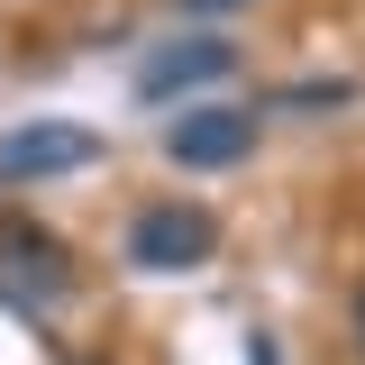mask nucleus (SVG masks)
<instances>
[{"label":"nucleus","mask_w":365,"mask_h":365,"mask_svg":"<svg viewBox=\"0 0 365 365\" xmlns=\"http://www.w3.org/2000/svg\"><path fill=\"white\" fill-rule=\"evenodd\" d=\"M210 247H220V220L201 201H146L128 220V265L137 274H192V265H210Z\"/></svg>","instance_id":"nucleus-1"},{"label":"nucleus","mask_w":365,"mask_h":365,"mask_svg":"<svg viewBox=\"0 0 365 365\" xmlns=\"http://www.w3.org/2000/svg\"><path fill=\"white\" fill-rule=\"evenodd\" d=\"M182 9H237V0H182Z\"/></svg>","instance_id":"nucleus-6"},{"label":"nucleus","mask_w":365,"mask_h":365,"mask_svg":"<svg viewBox=\"0 0 365 365\" xmlns=\"http://www.w3.org/2000/svg\"><path fill=\"white\" fill-rule=\"evenodd\" d=\"M83 165H101V137L73 119H28L0 137V182H46V174H83Z\"/></svg>","instance_id":"nucleus-4"},{"label":"nucleus","mask_w":365,"mask_h":365,"mask_svg":"<svg viewBox=\"0 0 365 365\" xmlns=\"http://www.w3.org/2000/svg\"><path fill=\"white\" fill-rule=\"evenodd\" d=\"M228 73H237V46L228 37H174V46H155L137 64V101H182V91L228 83Z\"/></svg>","instance_id":"nucleus-5"},{"label":"nucleus","mask_w":365,"mask_h":365,"mask_svg":"<svg viewBox=\"0 0 365 365\" xmlns=\"http://www.w3.org/2000/svg\"><path fill=\"white\" fill-rule=\"evenodd\" d=\"M0 292H9L19 311L64 302V292H73V256H64V237L37 228V220H9V228H0Z\"/></svg>","instance_id":"nucleus-2"},{"label":"nucleus","mask_w":365,"mask_h":365,"mask_svg":"<svg viewBox=\"0 0 365 365\" xmlns=\"http://www.w3.org/2000/svg\"><path fill=\"white\" fill-rule=\"evenodd\" d=\"M165 155L182 174H228V165L256 155V110H228V101L182 110V119H165Z\"/></svg>","instance_id":"nucleus-3"}]
</instances>
